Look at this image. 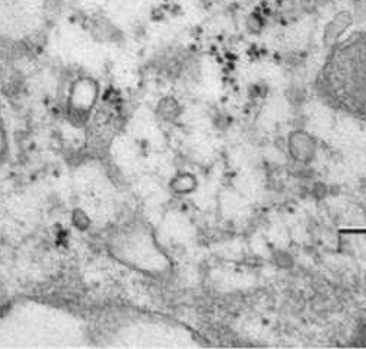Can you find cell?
I'll return each instance as SVG.
<instances>
[{"label":"cell","mask_w":366,"mask_h":349,"mask_svg":"<svg viewBox=\"0 0 366 349\" xmlns=\"http://www.w3.org/2000/svg\"><path fill=\"white\" fill-rule=\"evenodd\" d=\"M288 151L298 163H311L317 156V140L305 130H295L288 137Z\"/></svg>","instance_id":"obj_1"},{"label":"cell","mask_w":366,"mask_h":349,"mask_svg":"<svg viewBox=\"0 0 366 349\" xmlns=\"http://www.w3.org/2000/svg\"><path fill=\"white\" fill-rule=\"evenodd\" d=\"M171 189L175 194H180V195H187V194H192L199 187V180L193 173H188V172H181L177 176H174V179L171 180Z\"/></svg>","instance_id":"obj_2"},{"label":"cell","mask_w":366,"mask_h":349,"mask_svg":"<svg viewBox=\"0 0 366 349\" xmlns=\"http://www.w3.org/2000/svg\"><path fill=\"white\" fill-rule=\"evenodd\" d=\"M159 111L162 120H174L180 115V105L175 100L168 97V100L159 104Z\"/></svg>","instance_id":"obj_3"},{"label":"cell","mask_w":366,"mask_h":349,"mask_svg":"<svg viewBox=\"0 0 366 349\" xmlns=\"http://www.w3.org/2000/svg\"><path fill=\"white\" fill-rule=\"evenodd\" d=\"M275 261H276V263L279 265V267H282V268H288L289 267V263H286V261L293 263L292 256L289 254H286V252H283V250H279L277 254H275Z\"/></svg>","instance_id":"obj_4"}]
</instances>
